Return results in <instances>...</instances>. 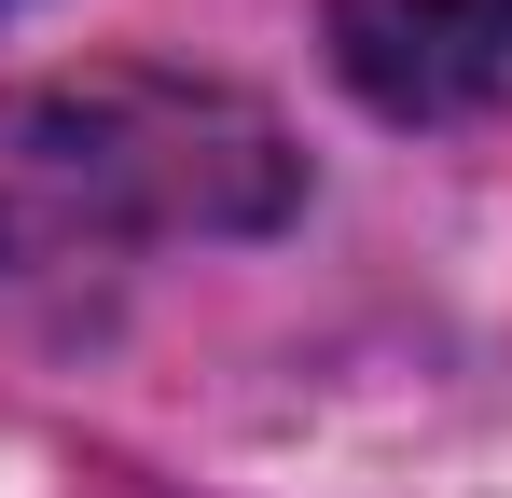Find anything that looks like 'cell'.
<instances>
[{
  "instance_id": "7a4b0ae2",
  "label": "cell",
  "mask_w": 512,
  "mask_h": 498,
  "mask_svg": "<svg viewBox=\"0 0 512 498\" xmlns=\"http://www.w3.org/2000/svg\"><path fill=\"white\" fill-rule=\"evenodd\" d=\"M333 70L388 125L485 111L512 83V0H333Z\"/></svg>"
},
{
  "instance_id": "6da1fadb",
  "label": "cell",
  "mask_w": 512,
  "mask_h": 498,
  "mask_svg": "<svg viewBox=\"0 0 512 498\" xmlns=\"http://www.w3.org/2000/svg\"><path fill=\"white\" fill-rule=\"evenodd\" d=\"M291 208V139L222 83L97 70L0 97V263L56 236H250Z\"/></svg>"
},
{
  "instance_id": "3957f363",
  "label": "cell",
  "mask_w": 512,
  "mask_h": 498,
  "mask_svg": "<svg viewBox=\"0 0 512 498\" xmlns=\"http://www.w3.org/2000/svg\"><path fill=\"white\" fill-rule=\"evenodd\" d=\"M0 14H14V0H0Z\"/></svg>"
}]
</instances>
